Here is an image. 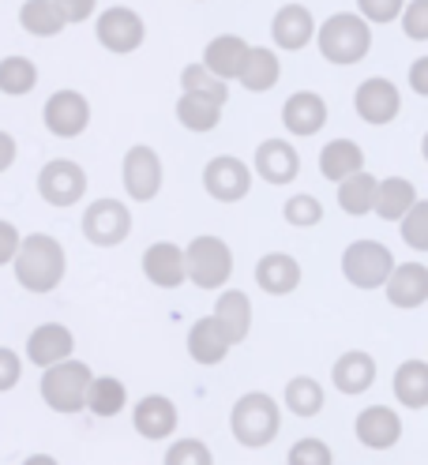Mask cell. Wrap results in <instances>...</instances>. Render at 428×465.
Here are the masks:
<instances>
[{"label":"cell","mask_w":428,"mask_h":465,"mask_svg":"<svg viewBox=\"0 0 428 465\" xmlns=\"http://www.w3.org/2000/svg\"><path fill=\"white\" fill-rule=\"evenodd\" d=\"M230 428H234V440L244 450H264L278 440L282 431V410L278 401L264 391H252L244 398L234 401V413H230Z\"/></svg>","instance_id":"obj_2"},{"label":"cell","mask_w":428,"mask_h":465,"mask_svg":"<svg viewBox=\"0 0 428 465\" xmlns=\"http://www.w3.org/2000/svg\"><path fill=\"white\" fill-rule=\"evenodd\" d=\"M316 42L323 61L331 64H357L373 49V31H368V19L353 15V12H338L331 15L323 26H316Z\"/></svg>","instance_id":"obj_3"},{"label":"cell","mask_w":428,"mask_h":465,"mask_svg":"<svg viewBox=\"0 0 428 465\" xmlns=\"http://www.w3.org/2000/svg\"><path fill=\"white\" fill-rule=\"evenodd\" d=\"M255 282H260L264 293L285 297V293H294V289L301 285V263L294 255H285V252H267L260 263H255Z\"/></svg>","instance_id":"obj_23"},{"label":"cell","mask_w":428,"mask_h":465,"mask_svg":"<svg viewBox=\"0 0 428 465\" xmlns=\"http://www.w3.org/2000/svg\"><path fill=\"white\" fill-rule=\"evenodd\" d=\"M410 86L421 98H428V56H421V61L410 64Z\"/></svg>","instance_id":"obj_47"},{"label":"cell","mask_w":428,"mask_h":465,"mask_svg":"<svg viewBox=\"0 0 428 465\" xmlns=\"http://www.w3.org/2000/svg\"><path fill=\"white\" fill-rule=\"evenodd\" d=\"M334 454L327 450L323 440H297L290 450V465H331Z\"/></svg>","instance_id":"obj_41"},{"label":"cell","mask_w":428,"mask_h":465,"mask_svg":"<svg viewBox=\"0 0 428 465\" xmlns=\"http://www.w3.org/2000/svg\"><path fill=\"white\" fill-rule=\"evenodd\" d=\"M184 263H188V282L199 289H222L234 274V252L218 237H195L184 248Z\"/></svg>","instance_id":"obj_5"},{"label":"cell","mask_w":428,"mask_h":465,"mask_svg":"<svg viewBox=\"0 0 428 465\" xmlns=\"http://www.w3.org/2000/svg\"><path fill=\"white\" fill-rule=\"evenodd\" d=\"M19 244H23L19 229H15L12 222H5V218H0V267H5V263H12V259H15V252H19Z\"/></svg>","instance_id":"obj_45"},{"label":"cell","mask_w":428,"mask_h":465,"mask_svg":"<svg viewBox=\"0 0 428 465\" xmlns=\"http://www.w3.org/2000/svg\"><path fill=\"white\" fill-rule=\"evenodd\" d=\"M387 301L394 308H421L428 301V267L421 263H398L383 282Z\"/></svg>","instance_id":"obj_21"},{"label":"cell","mask_w":428,"mask_h":465,"mask_svg":"<svg viewBox=\"0 0 428 465\" xmlns=\"http://www.w3.org/2000/svg\"><path fill=\"white\" fill-rule=\"evenodd\" d=\"M282 214H285V222L297 225V229H312V225L323 222V203L316 195H294L282 207Z\"/></svg>","instance_id":"obj_39"},{"label":"cell","mask_w":428,"mask_h":465,"mask_svg":"<svg viewBox=\"0 0 428 465\" xmlns=\"http://www.w3.org/2000/svg\"><path fill=\"white\" fill-rule=\"evenodd\" d=\"M95 35L109 53H135L147 38V26L132 8H105L95 23Z\"/></svg>","instance_id":"obj_11"},{"label":"cell","mask_w":428,"mask_h":465,"mask_svg":"<svg viewBox=\"0 0 428 465\" xmlns=\"http://www.w3.org/2000/svg\"><path fill=\"white\" fill-rule=\"evenodd\" d=\"M230 334L222 331V323L214 315H204V319H195L192 331H188V353L195 364H222L225 353H230Z\"/></svg>","instance_id":"obj_22"},{"label":"cell","mask_w":428,"mask_h":465,"mask_svg":"<svg viewBox=\"0 0 428 465\" xmlns=\"http://www.w3.org/2000/svg\"><path fill=\"white\" fill-rule=\"evenodd\" d=\"M214 319L222 323V331L230 334V341H244L248 331H252V301L248 293H241V289H230V293H222L218 308H214Z\"/></svg>","instance_id":"obj_30"},{"label":"cell","mask_w":428,"mask_h":465,"mask_svg":"<svg viewBox=\"0 0 428 465\" xmlns=\"http://www.w3.org/2000/svg\"><path fill=\"white\" fill-rule=\"evenodd\" d=\"M403 241L413 252H428V199H417L403 214Z\"/></svg>","instance_id":"obj_38"},{"label":"cell","mask_w":428,"mask_h":465,"mask_svg":"<svg viewBox=\"0 0 428 465\" xmlns=\"http://www.w3.org/2000/svg\"><path fill=\"white\" fill-rule=\"evenodd\" d=\"M417 203V188H413V181H406V177H387V181H380V188H376V214L383 218V222H403V214Z\"/></svg>","instance_id":"obj_31"},{"label":"cell","mask_w":428,"mask_h":465,"mask_svg":"<svg viewBox=\"0 0 428 465\" xmlns=\"http://www.w3.org/2000/svg\"><path fill=\"white\" fill-rule=\"evenodd\" d=\"M124 401H128V391H124L121 380H113V375H98V380H91L87 410L95 417H117V413H124Z\"/></svg>","instance_id":"obj_34"},{"label":"cell","mask_w":428,"mask_h":465,"mask_svg":"<svg viewBox=\"0 0 428 465\" xmlns=\"http://www.w3.org/2000/svg\"><path fill=\"white\" fill-rule=\"evenodd\" d=\"M241 83H244V91H252V94H264V91H271V86L282 79V64H278V56L271 53V49H264V45H248V56H244V68H241V75H237Z\"/></svg>","instance_id":"obj_28"},{"label":"cell","mask_w":428,"mask_h":465,"mask_svg":"<svg viewBox=\"0 0 428 465\" xmlns=\"http://www.w3.org/2000/svg\"><path fill=\"white\" fill-rule=\"evenodd\" d=\"M165 465H211V450L199 440H181L165 450Z\"/></svg>","instance_id":"obj_40"},{"label":"cell","mask_w":428,"mask_h":465,"mask_svg":"<svg viewBox=\"0 0 428 465\" xmlns=\"http://www.w3.org/2000/svg\"><path fill=\"white\" fill-rule=\"evenodd\" d=\"M177 121L188 128V132H214L218 121H222V105L211 102V98H199V94H181L177 102Z\"/></svg>","instance_id":"obj_33"},{"label":"cell","mask_w":428,"mask_h":465,"mask_svg":"<svg viewBox=\"0 0 428 465\" xmlns=\"http://www.w3.org/2000/svg\"><path fill=\"white\" fill-rule=\"evenodd\" d=\"M403 31L413 42H428V0H410L403 8Z\"/></svg>","instance_id":"obj_42"},{"label":"cell","mask_w":428,"mask_h":465,"mask_svg":"<svg viewBox=\"0 0 428 465\" xmlns=\"http://www.w3.org/2000/svg\"><path fill=\"white\" fill-rule=\"evenodd\" d=\"M23 375V361L12 353V349H0V394H8Z\"/></svg>","instance_id":"obj_44"},{"label":"cell","mask_w":428,"mask_h":465,"mask_svg":"<svg viewBox=\"0 0 428 465\" xmlns=\"http://www.w3.org/2000/svg\"><path fill=\"white\" fill-rule=\"evenodd\" d=\"M357 169H364V151L357 147L353 139H331L327 147L320 151V173L331 184L346 181L350 173H357Z\"/></svg>","instance_id":"obj_25"},{"label":"cell","mask_w":428,"mask_h":465,"mask_svg":"<svg viewBox=\"0 0 428 465\" xmlns=\"http://www.w3.org/2000/svg\"><path fill=\"white\" fill-rule=\"evenodd\" d=\"M42 121L56 139H75L91 124V102L79 91H56L42 109Z\"/></svg>","instance_id":"obj_9"},{"label":"cell","mask_w":428,"mask_h":465,"mask_svg":"<svg viewBox=\"0 0 428 465\" xmlns=\"http://www.w3.org/2000/svg\"><path fill=\"white\" fill-rule=\"evenodd\" d=\"M421 154H424V162H428V132H424V139H421Z\"/></svg>","instance_id":"obj_49"},{"label":"cell","mask_w":428,"mask_h":465,"mask_svg":"<svg viewBox=\"0 0 428 465\" xmlns=\"http://www.w3.org/2000/svg\"><path fill=\"white\" fill-rule=\"evenodd\" d=\"M121 177H124V192L135 203H151L162 192V158L151 147H132L124 154Z\"/></svg>","instance_id":"obj_12"},{"label":"cell","mask_w":428,"mask_h":465,"mask_svg":"<svg viewBox=\"0 0 428 465\" xmlns=\"http://www.w3.org/2000/svg\"><path fill=\"white\" fill-rule=\"evenodd\" d=\"M255 173L267 184H290L301 173V158L285 139H264L260 151H255Z\"/></svg>","instance_id":"obj_17"},{"label":"cell","mask_w":428,"mask_h":465,"mask_svg":"<svg viewBox=\"0 0 428 465\" xmlns=\"http://www.w3.org/2000/svg\"><path fill=\"white\" fill-rule=\"evenodd\" d=\"M376 188H380V181L373 177V173L357 169L346 181H338V207L346 214H353V218H361V214H368L376 207Z\"/></svg>","instance_id":"obj_29"},{"label":"cell","mask_w":428,"mask_h":465,"mask_svg":"<svg viewBox=\"0 0 428 465\" xmlns=\"http://www.w3.org/2000/svg\"><path fill=\"white\" fill-rule=\"evenodd\" d=\"M56 8H61L65 23H83V19H91L95 15V5L98 0H53Z\"/></svg>","instance_id":"obj_46"},{"label":"cell","mask_w":428,"mask_h":465,"mask_svg":"<svg viewBox=\"0 0 428 465\" xmlns=\"http://www.w3.org/2000/svg\"><path fill=\"white\" fill-rule=\"evenodd\" d=\"M331 380H334V391H342V394H361L376 383V361L361 353V349H350V353H342L334 361Z\"/></svg>","instance_id":"obj_24"},{"label":"cell","mask_w":428,"mask_h":465,"mask_svg":"<svg viewBox=\"0 0 428 465\" xmlns=\"http://www.w3.org/2000/svg\"><path fill=\"white\" fill-rule=\"evenodd\" d=\"M357 8L368 23H394L398 15H403L406 0H357Z\"/></svg>","instance_id":"obj_43"},{"label":"cell","mask_w":428,"mask_h":465,"mask_svg":"<svg viewBox=\"0 0 428 465\" xmlns=\"http://www.w3.org/2000/svg\"><path fill=\"white\" fill-rule=\"evenodd\" d=\"M391 391L406 410H424L428 405V361H403L398 364Z\"/></svg>","instance_id":"obj_26"},{"label":"cell","mask_w":428,"mask_h":465,"mask_svg":"<svg viewBox=\"0 0 428 465\" xmlns=\"http://www.w3.org/2000/svg\"><path fill=\"white\" fill-rule=\"evenodd\" d=\"M244 56H248L244 38H237V35H222V38H214V42L204 49V64H207L218 79H237L241 68H244Z\"/></svg>","instance_id":"obj_27"},{"label":"cell","mask_w":428,"mask_h":465,"mask_svg":"<svg viewBox=\"0 0 428 465\" xmlns=\"http://www.w3.org/2000/svg\"><path fill=\"white\" fill-rule=\"evenodd\" d=\"M38 83V68L35 61H26V56H5L0 61V91L19 98V94H31Z\"/></svg>","instance_id":"obj_35"},{"label":"cell","mask_w":428,"mask_h":465,"mask_svg":"<svg viewBox=\"0 0 428 465\" xmlns=\"http://www.w3.org/2000/svg\"><path fill=\"white\" fill-rule=\"evenodd\" d=\"M38 195L49 207H75V203L87 195V173H83L79 162L53 158L38 173Z\"/></svg>","instance_id":"obj_7"},{"label":"cell","mask_w":428,"mask_h":465,"mask_svg":"<svg viewBox=\"0 0 428 465\" xmlns=\"http://www.w3.org/2000/svg\"><path fill=\"white\" fill-rule=\"evenodd\" d=\"M204 188L218 203H241L252 192V169L234 154L211 158L207 169H204Z\"/></svg>","instance_id":"obj_10"},{"label":"cell","mask_w":428,"mask_h":465,"mask_svg":"<svg viewBox=\"0 0 428 465\" xmlns=\"http://www.w3.org/2000/svg\"><path fill=\"white\" fill-rule=\"evenodd\" d=\"M72 349H75V338L65 323H42L31 338H26V361L38 364V368H49L56 361L72 357Z\"/></svg>","instance_id":"obj_20"},{"label":"cell","mask_w":428,"mask_h":465,"mask_svg":"<svg viewBox=\"0 0 428 465\" xmlns=\"http://www.w3.org/2000/svg\"><path fill=\"white\" fill-rule=\"evenodd\" d=\"M282 124L290 135H301V139L316 135L327 124V102L320 94H312V91H301L282 105Z\"/></svg>","instance_id":"obj_19"},{"label":"cell","mask_w":428,"mask_h":465,"mask_svg":"<svg viewBox=\"0 0 428 465\" xmlns=\"http://www.w3.org/2000/svg\"><path fill=\"white\" fill-rule=\"evenodd\" d=\"M12 263H15V282L26 293H53L65 282L68 255L65 244L53 241L49 232H31V237H23Z\"/></svg>","instance_id":"obj_1"},{"label":"cell","mask_w":428,"mask_h":465,"mask_svg":"<svg viewBox=\"0 0 428 465\" xmlns=\"http://www.w3.org/2000/svg\"><path fill=\"white\" fill-rule=\"evenodd\" d=\"M394 271V255L380 241H353L342 252V274L357 289H380Z\"/></svg>","instance_id":"obj_6"},{"label":"cell","mask_w":428,"mask_h":465,"mask_svg":"<svg viewBox=\"0 0 428 465\" xmlns=\"http://www.w3.org/2000/svg\"><path fill=\"white\" fill-rule=\"evenodd\" d=\"M132 232V211L121 199H95L87 211H83V237L98 248H113L121 244Z\"/></svg>","instance_id":"obj_8"},{"label":"cell","mask_w":428,"mask_h":465,"mask_svg":"<svg viewBox=\"0 0 428 465\" xmlns=\"http://www.w3.org/2000/svg\"><path fill=\"white\" fill-rule=\"evenodd\" d=\"M91 368L83 361H56L45 368L42 375V401L49 405L53 413H79L87 410V391H91Z\"/></svg>","instance_id":"obj_4"},{"label":"cell","mask_w":428,"mask_h":465,"mask_svg":"<svg viewBox=\"0 0 428 465\" xmlns=\"http://www.w3.org/2000/svg\"><path fill=\"white\" fill-rule=\"evenodd\" d=\"M12 162H15V135L0 132V173L12 169Z\"/></svg>","instance_id":"obj_48"},{"label":"cell","mask_w":428,"mask_h":465,"mask_svg":"<svg viewBox=\"0 0 428 465\" xmlns=\"http://www.w3.org/2000/svg\"><path fill=\"white\" fill-rule=\"evenodd\" d=\"M285 405H290V413L297 417H316L323 410V387L316 380H308V375H297V380L285 383Z\"/></svg>","instance_id":"obj_36"},{"label":"cell","mask_w":428,"mask_h":465,"mask_svg":"<svg viewBox=\"0 0 428 465\" xmlns=\"http://www.w3.org/2000/svg\"><path fill=\"white\" fill-rule=\"evenodd\" d=\"M181 86H184L188 94L211 98V102H218V105L230 102V91H225V79H218L207 64H188V68L181 72Z\"/></svg>","instance_id":"obj_37"},{"label":"cell","mask_w":428,"mask_h":465,"mask_svg":"<svg viewBox=\"0 0 428 465\" xmlns=\"http://www.w3.org/2000/svg\"><path fill=\"white\" fill-rule=\"evenodd\" d=\"M357 440L368 450H391L403 440V417L387 410V405H368V410L357 413Z\"/></svg>","instance_id":"obj_15"},{"label":"cell","mask_w":428,"mask_h":465,"mask_svg":"<svg viewBox=\"0 0 428 465\" xmlns=\"http://www.w3.org/2000/svg\"><path fill=\"white\" fill-rule=\"evenodd\" d=\"M143 274L147 282H154L158 289H177L184 285L188 278V263H184V248L169 244V241H158L143 252Z\"/></svg>","instance_id":"obj_14"},{"label":"cell","mask_w":428,"mask_h":465,"mask_svg":"<svg viewBox=\"0 0 428 465\" xmlns=\"http://www.w3.org/2000/svg\"><path fill=\"white\" fill-rule=\"evenodd\" d=\"M271 38L278 49L297 53L316 38V19H312V12L304 5H282L271 19Z\"/></svg>","instance_id":"obj_16"},{"label":"cell","mask_w":428,"mask_h":465,"mask_svg":"<svg viewBox=\"0 0 428 465\" xmlns=\"http://www.w3.org/2000/svg\"><path fill=\"white\" fill-rule=\"evenodd\" d=\"M19 26L35 38H53V35L65 31V15L53 0H26L19 8Z\"/></svg>","instance_id":"obj_32"},{"label":"cell","mask_w":428,"mask_h":465,"mask_svg":"<svg viewBox=\"0 0 428 465\" xmlns=\"http://www.w3.org/2000/svg\"><path fill=\"white\" fill-rule=\"evenodd\" d=\"M353 109H357L361 121H368V124H391L398 116V109H403V94H398V86L391 79L376 75V79H364L357 86Z\"/></svg>","instance_id":"obj_13"},{"label":"cell","mask_w":428,"mask_h":465,"mask_svg":"<svg viewBox=\"0 0 428 465\" xmlns=\"http://www.w3.org/2000/svg\"><path fill=\"white\" fill-rule=\"evenodd\" d=\"M132 424L143 440H165V435H174V428H177V405L162 394H147L135 401Z\"/></svg>","instance_id":"obj_18"}]
</instances>
